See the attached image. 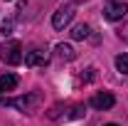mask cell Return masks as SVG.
<instances>
[{
  "label": "cell",
  "instance_id": "6da1fadb",
  "mask_svg": "<svg viewBox=\"0 0 128 126\" xmlns=\"http://www.w3.org/2000/svg\"><path fill=\"white\" fill-rule=\"evenodd\" d=\"M40 101H42V92H30V94L17 96V99H5V96H0V104H2V106H15V109L25 111V114H32V111L40 106Z\"/></svg>",
  "mask_w": 128,
  "mask_h": 126
},
{
  "label": "cell",
  "instance_id": "7a4b0ae2",
  "mask_svg": "<svg viewBox=\"0 0 128 126\" xmlns=\"http://www.w3.org/2000/svg\"><path fill=\"white\" fill-rule=\"evenodd\" d=\"M0 59H2L5 64H20V62H25L22 45H20L17 40H8V42H2V47H0Z\"/></svg>",
  "mask_w": 128,
  "mask_h": 126
},
{
  "label": "cell",
  "instance_id": "3957f363",
  "mask_svg": "<svg viewBox=\"0 0 128 126\" xmlns=\"http://www.w3.org/2000/svg\"><path fill=\"white\" fill-rule=\"evenodd\" d=\"M74 15H76V8H74V5H62V8L52 15V27H54V30H64V27L74 20Z\"/></svg>",
  "mask_w": 128,
  "mask_h": 126
},
{
  "label": "cell",
  "instance_id": "277c9868",
  "mask_svg": "<svg viewBox=\"0 0 128 126\" xmlns=\"http://www.w3.org/2000/svg\"><path fill=\"white\" fill-rule=\"evenodd\" d=\"M128 15V5L123 0H118V3H108L106 8H104V17L108 20V22H116V20H123Z\"/></svg>",
  "mask_w": 128,
  "mask_h": 126
},
{
  "label": "cell",
  "instance_id": "5b68a950",
  "mask_svg": "<svg viewBox=\"0 0 128 126\" xmlns=\"http://www.w3.org/2000/svg\"><path fill=\"white\" fill-rule=\"evenodd\" d=\"M89 104H91L96 111H108L113 104H116V96H113L111 92H98V94L91 96V101H89Z\"/></svg>",
  "mask_w": 128,
  "mask_h": 126
},
{
  "label": "cell",
  "instance_id": "8992f818",
  "mask_svg": "<svg viewBox=\"0 0 128 126\" xmlns=\"http://www.w3.org/2000/svg\"><path fill=\"white\" fill-rule=\"evenodd\" d=\"M25 64L27 67H42L47 64V52L40 47H32L30 52H25Z\"/></svg>",
  "mask_w": 128,
  "mask_h": 126
},
{
  "label": "cell",
  "instance_id": "52a82bcc",
  "mask_svg": "<svg viewBox=\"0 0 128 126\" xmlns=\"http://www.w3.org/2000/svg\"><path fill=\"white\" fill-rule=\"evenodd\" d=\"M17 84H20V77H17V74H12V72L2 74V77H0V96L5 94V92H12Z\"/></svg>",
  "mask_w": 128,
  "mask_h": 126
},
{
  "label": "cell",
  "instance_id": "ba28073f",
  "mask_svg": "<svg viewBox=\"0 0 128 126\" xmlns=\"http://www.w3.org/2000/svg\"><path fill=\"white\" fill-rule=\"evenodd\" d=\"M57 57L64 62H72V59H76V52L72 45H57Z\"/></svg>",
  "mask_w": 128,
  "mask_h": 126
},
{
  "label": "cell",
  "instance_id": "9c48e42d",
  "mask_svg": "<svg viewBox=\"0 0 128 126\" xmlns=\"http://www.w3.org/2000/svg\"><path fill=\"white\" fill-rule=\"evenodd\" d=\"M89 35H91V27H89V25H76V27L72 30V37H74V40H86Z\"/></svg>",
  "mask_w": 128,
  "mask_h": 126
},
{
  "label": "cell",
  "instance_id": "30bf717a",
  "mask_svg": "<svg viewBox=\"0 0 128 126\" xmlns=\"http://www.w3.org/2000/svg\"><path fill=\"white\" fill-rule=\"evenodd\" d=\"M116 69H118L121 74H128V54H126V52L116 57Z\"/></svg>",
  "mask_w": 128,
  "mask_h": 126
},
{
  "label": "cell",
  "instance_id": "8fae6325",
  "mask_svg": "<svg viewBox=\"0 0 128 126\" xmlns=\"http://www.w3.org/2000/svg\"><path fill=\"white\" fill-rule=\"evenodd\" d=\"M69 116H72V119H79V116H84V106H74Z\"/></svg>",
  "mask_w": 128,
  "mask_h": 126
},
{
  "label": "cell",
  "instance_id": "7c38bea8",
  "mask_svg": "<svg viewBox=\"0 0 128 126\" xmlns=\"http://www.w3.org/2000/svg\"><path fill=\"white\" fill-rule=\"evenodd\" d=\"M10 27H12L10 22H2V35H10Z\"/></svg>",
  "mask_w": 128,
  "mask_h": 126
},
{
  "label": "cell",
  "instance_id": "4fadbf2b",
  "mask_svg": "<svg viewBox=\"0 0 128 126\" xmlns=\"http://www.w3.org/2000/svg\"><path fill=\"white\" fill-rule=\"evenodd\" d=\"M106 126H118V124H106Z\"/></svg>",
  "mask_w": 128,
  "mask_h": 126
}]
</instances>
